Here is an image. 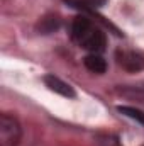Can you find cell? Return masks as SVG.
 Listing matches in <instances>:
<instances>
[{
    "label": "cell",
    "instance_id": "obj_1",
    "mask_svg": "<svg viewBox=\"0 0 144 146\" xmlns=\"http://www.w3.org/2000/svg\"><path fill=\"white\" fill-rule=\"evenodd\" d=\"M22 136V129L19 121L12 115L3 112L0 115V146H17Z\"/></svg>",
    "mask_w": 144,
    "mask_h": 146
},
{
    "label": "cell",
    "instance_id": "obj_2",
    "mask_svg": "<svg viewBox=\"0 0 144 146\" xmlns=\"http://www.w3.org/2000/svg\"><path fill=\"white\" fill-rule=\"evenodd\" d=\"M117 63L120 68H124L129 73H137L144 70V56L136 51H127V49H119L115 53Z\"/></svg>",
    "mask_w": 144,
    "mask_h": 146
},
{
    "label": "cell",
    "instance_id": "obj_3",
    "mask_svg": "<svg viewBox=\"0 0 144 146\" xmlns=\"http://www.w3.org/2000/svg\"><path fill=\"white\" fill-rule=\"evenodd\" d=\"M81 48L88 49L90 53H102L107 46V37H105V33L102 29H98L97 26L92 27V31L83 37V41L80 42Z\"/></svg>",
    "mask_w": 144,
    "mask_h": 146
},
{
    "label": "cell",
    "instance_id": "obj_4",
    "mask_svg": "<svg viewBox=\"0 0 144 146\" xmlns=\"http://www.w3.org/2000/svg\"><path fill=\"white\" fill-rule=\"evenodd\" d=\"M42 82H44L46 87H48L49 90H53L54 94H59V95H63V97H66V99H75V97H76L75 88H73L70 83H66V82H63L61 78H58L56 75H44Z\"/></svg>",
    "mask_w": 144,
    "mask_h": 146
},
{
    "label": "cell",
    "instance_id": "obj_5",
    "mask_svg": "<svg viewBox=\"0 0 144 146\" xmlns=\"http://www.w3.org/2000/svg\"><path fill=\"white\" fill-rule=\"evenodd\" d=\"M92 27H93V22L90 21V17H87V15H83V14H81V15H76L71 22L73 41H76V42L80 44V42L83 41V37L92 31Z\"/></svg>",
    "mask_w": 144,
    "mask_h": 146
},
{
    "label": "cell",
    "instance_id": "obj_6",
    "mask_svg": "<svg viewBox=\"0 0 144 146\" xmlns=\"http://www.w3.org/2000/svg\"><path fill=\"white\" fill-rule=\"evenodd\" d=\"M83 65L88 72L97 73V75H102V73L107 72V61L105 58L100 54V53H90L83 58Z\"/></svg>",
    "mask_w": 144,
    "mask_h": 146
},
{
    "label": "cell",
    "instance_id": "obj_7",
    "mask_svg": "<svg viewBox=\"0 0 144 146\" xmlns=\"http://www.w3.org/2000/svg\"><path fill=\"white\" fill-rule=\"evenodd\" d=\"M59 26H61V19L58 15H54V14H49V15H46V17L41 19V22L37 24V29L42 34H51V33L58 31Z\"/></svg>",
    "mask_w": 144,
    "mask_h": 146
},
{
    "label": "cell",
    "instance_id": "obj_8",
    "mask_svg": "<svg viewBox=\"0 0 144 146\" xmlns=\"http://www.w3.org/2000/svg\"><path fill=\"white\" fill-rule=\"evenodd\" d=\"M117 110H119L122 115H126V117H129V119H132V121L139 122L141 126H144V112L141 109L132 107V106H119Z\"/></svg>",
    "mask_w": 144,
    "mask_h": 146
},
{
    "label": "cell",
    "instance_id": "obj_9",
    "mask_svg": "<svg viewBox=\"0 0 144 146\" xmlns=\"http://www.w3.org/2000/svg\"><path fill=\"white\" fill-rule=\"evenodd\" d=\"M80 5H83V7H88V9H100V7H104L105 3H107V0H76Z\"/></svg>",
    "mask_w": 144,
    "mask_h": 146
}]
</instances>
